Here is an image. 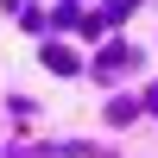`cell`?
<instances>
[{
  "label": "cell",
  "instance_id": "2",
  "mask_svg": "<svg viewBox=\"0 0 158 158\" xmlns=\"http://www.w3.org/2000/svg\"><path fill=\"white\" fill-rule=\"evenodd\" d=\"M44 63H51V70H76V57H70L63 44H51V51H44Z\"/></svg>",
  "mask_w": 158,
  "mask_h": 158
},
{
  "label": "cell",
  "instance_id": "1",
  "mask_svg": "<svg viewBox=\"0 0 158 158\" xmlns=\"http://www.w3.org/2000/svg\"><path fill=\"white\" fill-rule=\"evenodd\" d=\"M95 70H101V76H120V70H133V51H127V44H108V51L95 57Z\"/></svg>",
  "mask_w": 158,
  "mask_h": 158
},
{
  "label": "cell",
  "instance_id": "3",
  "mask_svg": "<svg viewBox=\"0 0 158 158\" xmlns=\"http://www.w3.org/2000/svg\"><path fill=\"white\" fill-rule=\"evenodd\" d=\"M146 108H152V114H158V82H152V89H146Z\"/></svg>",
  "mask_w": 158,
  "mask_h": 158
}]
</instances>
